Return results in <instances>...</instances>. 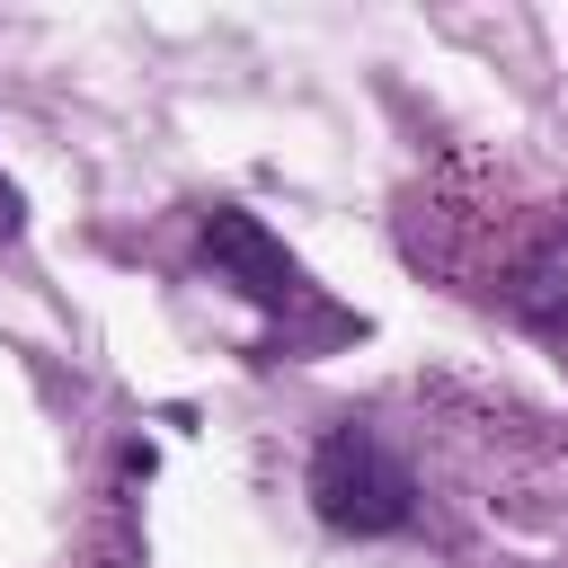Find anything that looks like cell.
<instances>
[{
	"label": "cell",
	"mask_w": 568,
	"mask_h": 568,
	"mask_svg": "<svg viewBox=\"0 0 568 568\" xmlns=\"http://www.w3.org/2000/svg\"><path fill=\"white\" fill-rule=\"evenodd\" d=\"M399 257L568 364V186L506 160H435L399 195Z\"/></svg>",
	"instance_id": "cell-1"
},
{
	"label": "cell",
	"mask_w": 568,
	"mask_h": 568,
	"mask_svg": "<svg viewBox=\"0 0 568 568\" xmlns=\"http://www.w3.org/2000/svg\"><path fill=\"white\" fill-rule=\"evenodd\" d=\"M0 231H9V186H0Z\"/></svg>",
	"instance_id": "cell-4"
},
{
	"label": "cell",
	"mask_w": 568,
	"mask_h": 568,
	"mask_svg": "<svg viewBox=\"0 0 568 568\" xmlns=\"http://www.w3.org/2000/svg\"><path fill=\"white\" fill-rule=\"evenodd\" d=\"M204 257H213L257 311H275V320H311L320 337H346V328H355L346 311L320 302V284H311V275H302V266H293V257H284L240 204H213V213H204Z\"/></svg>",
	"instance_id": "cell-3"
},
{
	"label": "cell",
	"mask_w": 568,
	"mask_h": 568,
	"mask_svg": "<svg viewBox=\"0 0 568 568\" xmlns=\"http://www.w3.org/2000/svg\"><path fill=\"white\" fill-rule=\"evenodd\" d=\"M311 506L337 532H399L417 515V470L373 417H337L311 444Z\"/></svg>",
	"instance_id": "cell-2"
}]
</instances>
